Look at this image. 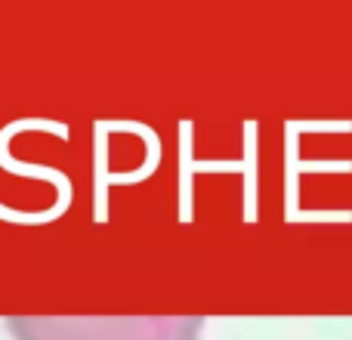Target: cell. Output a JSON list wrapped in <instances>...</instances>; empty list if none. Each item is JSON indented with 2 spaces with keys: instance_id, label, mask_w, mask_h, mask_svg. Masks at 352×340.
<instances>
[{
  "instance_id": "1",
  "label": "cell",
  "mask_w": 352,
  "mask_h": 340,
  "mask_svg": "<svg viewBox=\"0 0 352 340\" xmlns=\"http://www.w3.org/2000/svg\"><path fill=\"white\" fill-rule=\"evenodd\" d=\"M6 328L16 340H198L201 316L158 319H34L10 316Z\"/></svg>"
}]
</instances>
